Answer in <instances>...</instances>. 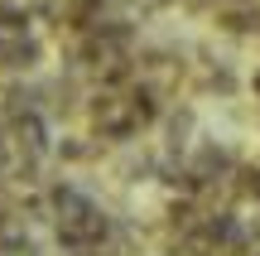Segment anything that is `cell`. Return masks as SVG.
I'll return each instance as SVG.
<instances>
[{
  "label": "cell",
  "mask_w": 260,
  "mask_h": 256,
  "mask_svg": "<svg viewBox=\"0 0 260 256\" xmlns=\"http://www.w3.org/2000/svg\"><path fill=\"white\" fill-rule=\"evenodd\" d=\"M15 10H19L15 0H0V19H10V15H15Z\"/></svg>",
  "instance_id": "8"
},
{
  "label": "cell",
  "mask_w": 260,
  "mask_h": 256,
  "mask_svg": "<svg viewBox=\"0 0 260 256\" xmlns=\"http://www.w3.org/2000/svg\"><path fill=\"white\" fill-rule=\"evenodd\" d=\"M92 155H96V145L82 140V135H63V140H58V160H68V164H82V160H92Z\"/></svg>",
  "instance_id": "7"
},
{
  "label": "cell",
  "mask_w": 260,
  "mask_h": 256,
  "mask_svg": "<svg viewBox=\"0 0 260 256\" xmlns=\"http://www.w3.org/2000/svg\"><path fill=\"white\" fill-rule=\"evenodd\" d=\"M87 116H92L102 140H130L140 131L135 116H130V92H116V87H102V92L87 97Z\"/></svg>",
  "instance_id": "2"
},
{
  "label": "cell",
  "mask_w": 260,
  "mask_h": 256,
  "mask_svg": "<svg viewBox=\"0 0 260 256\" xmlns=\"http://www.w3.org/2000/svg\"><path fill=\"white\" fill-rule=\"evenodd\" d=\"M5 135L15 145H24L29 155H39V160L48 155V121H44V111H29V116H19V121H10Z\"/></svg>",
  "instance_id": "3"
},
{
  "label": "cell",
  "mask_w": 260,
  "mask_h": 256,
  "mask_svg": "<svg viewBox=\"0 0 260 256\" xmlns=\"http://www.w3.org/2000/svg\"><path fill=\"white\" fill-rule=\"evenodd\" d=\"M193 135H198L193 106H174V111H164V140H169V150H174V155H183L188 145H198Z\"/></svg>",
  "instance_id": "5"
},
{
  "label": "cell",
  "mask_w": 260,
  "mask_h": 256,
  "mask_svg": "<svg viewBox=\"0 0 260 256\" xmlns=\"http://www.w3.org/2000/svg\"><path fill=\"white\" fill-rule=\"evenodd\" d=\"M48 203H53V232L68 251H96L111 242V218L106 208H96L82 189L73 184H53L48 189Z\"/></svg>",
  "instance_id": "1"
},
{
  "label": "cell",
  "mask_w": 260,
  "mask_h": 256,
  "mask_svg": "<svg viewBox=\"0 0 260 256\" xmlns=\"http://www.w3.org/2000/svg\"><path fill=\"white\" fill-rule=\"evenodd\" d=\"M203 92H217V97H236V73L226 63H207L203 73Z\"/></svg>",
  "instance_id": "6"
},
{
  "label": "cell",
  "mask_w": 260,
  "mask_h": 256,
  "mask_svg": "<svg viewBox=\"0 0 260 256\" xmlns=\"http://www.w3.org/2000/svg\"><path fill=\"white\" fill-rule=\"evenodd\" d=\"M251 92H255V97H260V68H255V77H251Z\"/></svg>",
  "instance_id": "9"
},
{
  "label": "cell",
  "mask_w": 260,
  "mask_h": 256,
  "mask_svg": "<svg viewBox=\"0 0 260 256\" xmlns=\"http://www.w3.org/2000/svg\"><path fill=\"white\" fill-rule=\"evenodd\" d=\"M217 29H222V34H232V39L260 34V10L251 5V0H232L226 10H217Z\"/></svg>",
  "instance_id": "4"
}]
</instances>
